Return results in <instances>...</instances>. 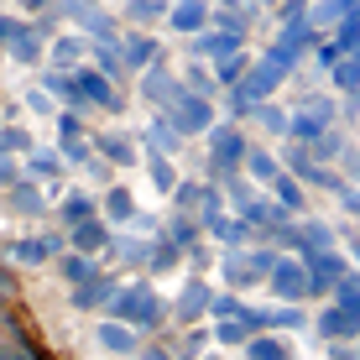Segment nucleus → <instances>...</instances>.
Instances as JSON below:
<instances>
[{"label":"nucleus","instance_id":"f257e3e1","mask_svg":"<svg viewBox=\"0 0 360 360\" xmlns=\"http://www.w3.org/2000/svg\"><path fill=\"white\" fill-rule=\"evenodd\" d=\"M110 308H115V319H120V324H131V329H152L157 319H162V303H157L152 282H131V288H115Z\"/></svg>","mask_w":360,"mask_h":360},{"label":"nucleus","instance_id":"f03ea898","mask_svg":"<svg viewBox=\"0 0 360 360\" xmlns=\"http://www.w3.org/2000/svg\"><path fill=\"white\" fill-rule=\"evenodd\" d=\"M245 146H251V141H245V131L235 126V120H230V126H209V178L219 183L225 172H240Z\"/></svg>","mask_w":360,"mask_h":360},{"label":"nucleus","instance_id":"7ed1b4c3","mask_svg":"<svg viewBox=\"0 0 360 360\" xmlns=\"http://www.w3.org/2000/svg\"><path fill=\"white\" fill-rule=\"evenodd\" d=\"M162 115L172 120V131H178L183 141H188V136H204L209 126H214V99H198V94L183 89V94L162 110Z\"/></svg>","mask_w":360,"mask_h":360},{"label":"nucleus","instance_id":"20e7f679","mask_svg":"<svg viewBox=\"0 0 360 360\" xmlns=\"http://www.w3.org/2000/svg\"><path fill=\"white\" fill-rule=\"evenodd\" d=\"M334 126V110L324 105V99H319V105H314V99H308V105L303 110H297V115H288V136H292V141H314V136H324Z\"/></svg>","mask_w":360,"mask_h":360},{"label":"nucleus","instance_id":"39448f33","mask_svg":"<svg viewBox=\"0 0 360 360\" xmlns=\"http://www.w3.org/2000/svg\"><path fill=\"white\" fill-rule=\"evenodd\" d=\"M110 225L99 214H89V219H79V225H68V251H84V256H99V251H110Z\"/></svg>","mask_w":360,"mask_h":360},{"label":"nucleus","instance_id":"423d86ee","mask_svg":"<svg viewBox=\"0 0 360 360\" xmlns=\"http://www.w3.org/2000/svg\"><path fill=\"white\" fill-rule=\"evenodd\" d=\"M115 47H120V58H126V68H152V63H162V47H157L152 32H126V37H115Z\"/></svg>","mask_w":360,"mask_h":360},{"label":"nucleus","instance_id":"0eeeda50","mask_svg":"<svg viewBox=\"0 0 360 360\" xmlns=\"http://www.w3.org/2000/svg\"><path fill=\"white\" fill-rule=\"evenodd\" d=\"M53 251H63V235H37V240H11L6 245L11 266H42Z\"/></svg>","mask_w":360,"mask_h":360},{"label":"nucleus","instance_id":"6e6552de","mask_svg":"<svg viewBox=\"0 0 360 360\" xmlns=\"http://www.w3.org/2000/svg\"><path fill=\"white\" fill-rule=\"evenodd\" d=\"M73 84H79L84 105H99V110H120V94L110 89V79H105L99 68H79V73H73Z\"/></svg>","mask_w":360,"mask_h":360},{"label":"nucleus","instance_id":"1a4fd4ad","mask_svg":"<svg viewBox=\"0 0 360 360\" xmlns=\"http://www.w3.org/2000/svg\"><path fill=\"white\" fill-rule=\"evenodd\" d=\"M266 282H271V297H282V303H297L303 297V266L297 262H271V271H266Z\"/></svg>","mask_w":360,"mask_h":360},{"label":"nucleus","instance_id":"9d476101","mask_svg":"<svg viewBox=\"0 0 360 360\" xmlns=\"http://www.w3.org/2000/svg\"><path fill=\"white\" fill-rule=\"evenodd\" d=\"M266 188H271V204H277L282 209V214H303V204H308V193H303V183H297L292 178V172H277V178H271L266 183Z\"/></svg>","mask_w":360,"mask_h":360},{"label":"nucleus","instance_id":"9b49d317","mask_svg":"<svg viewBox=\"0 0 360 360\" xmlns=\"http://www.w3.org/2000/svg\"><path fill=\"white\" fill-rule=\"evenodd\" d=\"M183 94V84L178 79H172V73L162 68V63H152V68H146V84H141V99H152V105H172V99H178Z\"/></svg>","mask_w":360,"mask_h":360},{"label":"nucleus","instance_id":"f8f14e48","mask_svg":"<svg viewBox=\"0 0 360 360\" xmlns=\"http://www.w3.org/2000/svg\"><path fill=\"white\" fill-rule=\"evenodd\" d=\"M94 157H99V162H115V167H131L136 162V141H131V136H115V131H105V136H94Z\"/></svg>","mask_w":360,"mask_h":360},{"label":"nucleus","instance_id":"ddd939ff","mask_svg":"<svg viewBox=\"0 0 360 360\" xmlns=\"http://www.w3.org/2000/svg\"><path fill=\"white\" fill-rule=\"evenodd\" d=\"M115 288H120L115 277H89V282H79V288L68 292V303L73 308H105L110 297H115Z\"/></svg>","mask_w":360,"mask_h":360},{"label":"nucleus","instance_id":"4468645a","mask_svg":"<svg viewBox=\"0 0 360 360\" xmlns=\"http://www.w3.org/2000/svg\"><path fill=\"white\" fill-rule=\"evenodd\" d=\"M178 32H204L209 27V0H178V6H167V16Z\"/></svg>","mask_w":360,"mask_h":360},{"label":"nucleus","instance_id":"2eb2a0df","mask_svg":"<svg viewBox=\"0 0 360 360\" xmlns=\"http://www.w3.org/2000/svg\"><path fill=\"white\" fill-rule=\"evenodd\" d=\"M94 340L105 345L110 355H136V329H131V324H120V319H105V324L94 329Z\"/></svg>","mask_w":360,"mask_h":360},{"label":"nucleus","instance_id":"dca6fc26","mask_svg":"<svg viewBox=\"0 0 360 360\" xmlns=\"http://www.w3.org/2000/svg\"><path fill=\"white\" fill-rule=\"evenodd\" d=\"M355 329H360V314H345V308H324V314H319V334H324V340H355Z\"/></svg>","mask_w":360,"mask_h":360},{"label":"nucleus","instance_id":"f3484780","mask_svg":"<svg viewBox=\"0 0 360 360\" xmlns=\"http://www.w3.org/2000/svg\"><path fill=\"white\" fill-rule=\"evenodd\" d=\"M204 230L214 235V240H225V245H245L256 235L245 219H230V214H204Z\"/></svg>","mask_w":360,"mask_h":360},{"label":"nucleus","instance_id":"a211bd4d","mask_svg":"<svg viewBox=\"0 0 360 360\" xmlns=\"http://www.w3.org/2000/svg\"><path fill=\"white\" fill-rule=\"evenodd\" d=\"M209 297H214V292H209L204 282L193 277L188 288L178 292V319H183V324H193V319H204V314H209Z\"/></svg>","mask_w":360,"mask_h":360},{"label":"nucleus","instance_id":"6ab92c4d","mask_svg":"<svg viewBox=\"0 0 360 360\" xmlns=\"http://www.w3.org/2000/svg\"><path fill=\"white\" fill-rule=\"evenodd\" d=\"M58 271H63V282H89V277H99V266H94V256H84V251H63V262H58Z\"/></svg>","mask_w":360,"mask_h":360},{"label":"nucleus","instance_id":"aec40b11","mask_svg":"<svg viewBox=\"0 0 360 360\" xmlns=\"http://www.w3.org/2000/svg\"><path fill=\"white\" fill-rule=\"evenodd\" d=\"M11 209H16V214H42L47 209V198H42V188H37V183H11Z\"/></svg>","mask_w":360,"mask_h":360},{"label":"nucleus","instance_id":"412c9836","mask_svg":"<svg viewBox=\"0 0 360 360\" xmlns=\"http://www.w3.org/2000/svg\"><path fill=\"white\" fill-rule=\"evenodd\" d=\"M240 167L251 172L256 183H271V178H277V172H282V162H277V157H271V152H262V146H245V162H240Z\"/></svg>","mask_w":360,"mask_h":360},{"label":"nucleus","instance_id":"4be33fe9","mask_svg":"<svg viewBox=\"0 0 360 360\" xmlns=\"http://www.w3.org/2000/svg\"><path fill=\"white\" fill-rule=\"evenodd\" d=\"M240 350H245V360H288V345L271 340V334H262V329H256L251 340L240 345Z\"/></svg>","mask_w":360,"mask_h":360},{"label":"nucleus","instance_id":"5701e85b","mask_svg":"<svg viewBox=\"0 0 360 360\" xmlns=\"http://www.w3.org/2000/svg\"><path fill=\"white\" fill-rule=\"evenodd\" d=\"M94 68L105 73V79H126V58H120V47L115 42H94Z\"/></svg>","mask_w":360,"mask_h":360},{"label":"nucleus","instance_id":"b1692460","mask_svg":"<svg viewBox=\"0 0 360 360\" xmlns=\"http://www.w3.org/2000/svg\"><path fill=\"white\" fill-rule=\"evenodd\" d=\"M245 120H256L266 136H288V110L266 105V99H262V105H251V115H245Z\"/></svg>","mask_w":360,"mask_h":360},{"label":"nucleus","instance_id":"393cba45","mask_svg":"<svg viewBox=\"0 0 360 360\" xmlns=\"http://www.w3.org/2000/svg\"><path fill=\"white\" fill-rule=\"evenodd\" d=\"M245 68H251V58L235 47V53L214 58V84H225V89H230V84H240V73H245Z\"/></svg>","mask_w":360,"mask_h":360},{"label":"nucleus","instance_id":"a878e982","mask_svg":"<svg viewBox=\"0 0 360 360\" xmlns=\"http://www.w3.org/2000/svg\"><path fill=\"white\" fill-rule=\"evenodd\" d=\"M329 79H334V89L340 94H355L360 89V58H340V63H329Z\"/></svg>","mask_w":360,"mask_h":360},{"label":"nucleus","instance_id":"bb28decb","mask_svg":"<svg viewBox=\"0 0 360 360\" xmlns=\"http://www.w3.org/2000/svg\"><path fill=\"white\" fill-rule=\"evenodd\" d=\"M146 141H152V152H162V157H167V152H178L183 136L172 131V120H167V115H157L152 126H146Z\"/></svg>","mask_w":360,"mask_h":360},{"label":"nucleus","instance_id":"cd10ccee","mask_svg":"<svg viewBox=\"0 0 360 360\" xmlns=\"http://www.w3.org/2000/svg\"><path fill=\"white\" fill-rule=\"evenodd\" d=\"M11 58H16V63H42V42H37V32H21L16 27V37H11Z\"/></svg>","mask_w":360,"mask_h":360},{"label":"nucleus","instance_id":"c85d7f7f","mask_svg":"<svg viewBox=\"0 0 360 360\" xmlns=\"http://www.w3.org/2000/svg\"><path fill=\"white\" fill-rule=\"evenodd\" d=\"M334 308H345V314H360V282L350 277V271H345V277H334Z\"/></svg>","mask_w":360,"mask_h":360},{"label":"nucleus","instance_id":"c756f323","mask_svg":"<svg viewBox=\"0 0 360 360\" xmlns=\"http://www.w3.org/2000/svg\"><path fill=\"white\" fill-rule=\"evenodd\" d=\"M251 324H245V319L240 314H225V324H219L214 334H209V340H219V345H245V340H251Z\"/></svg>","mask_w":360,"mask_h":360},{"label":"nucleus","instance_id":"7c9ffc66","mask_svg":"<svg viewBox=\"0 0 360 360\" xmlns=\"http://www.w3.org/2000/svg\"><path fill=\"white\" fill-rule=\"evenodd\" d=\"M355 47H360V16H345L340 27H334V53H340V58H350Z\"/></svg>","mask_w":360,"mask_h":360},{"label":"nucleus","instance_id":"2f4dec72","mask_svg":"<svg viewBox=\"0 0 360 360\" xmlns=\"http://www.w3.org/2000/svg\"><path fill=\"white\" fill-rule=\"evenodd\" d=\"M79 58H84V37L68 32V37H58V42H53V63L63 73H68V63H79Z\"/></svg>","mask_w":360,"mask_h":360},{"label":"nucleus","instance_id":"473e14b6","mask_svg":"<svg viewBox=\"0 0 360 360\" xmlns=\"http://www.w3.org/2000/svg\"><path fill=\"white\" fill-rule=\"evenodd\" d=\"M131 214H136V198H131L126 188H110V193H105V219H120V225H126Z\"/></svg>","mask_w":360,"mask_h":360},{"label":"nucleus","instance_id":"72a5a7b5","mask_svg":"<svg viewBox=\"0 0 360 360\" xmlns=\"http://www.w3.org/2000/svg\"><path fill=\"white\" fill-rule=\"evenodd\" d=\"M126 16H131V21H141V27H152V21H162V16H167V0H131Z\"/></svg>","mask_w":360,"mask_h":360},{"label":"nucleus","instance_id":"f704fd0d","mask_svg":"<svg viewBox=\"0 0 360 360\" xmlns=\"http://www.w3.org/2000/svg\"><path fill=\"white\" fill-rule=\"evenodd\" d=\"M58 214H63V225H79V219H89V214H94V198H89V193H68Z\"/></svg>","mask_w":360,"mask_h":360},{"label":"nucleus","instance_id":"c9c22d12","mask_svg":"<svg viewBox=\"0 0 360 360\" xmlns=\"http://www.w3.org/2000/svg\"><path fill=\"white\" fill-rule=\"evenodd\" d=\"M27 172H32V178H58V172H63V157H58V152H32Z\"/></svg>","mask_w":360,"mask_h":360},{"label":"nucleus","instance_id":"e433bc0d","mask_svg":"<svg viewBox=\"0 0 360 360\" xmlns=\"http://www.w3.org/2000/svg\"><path fill=\"white\" fill-rule=\"evenodd\" d=\"M167 240L178 245V251H188V245L198 240V225H193L188 214H178V219H172V230H167Z\"/></svg>","mask_w":360,"mask_h":360},{"label":"nucleus","instance_id":"4c0bfd02","mask_svg":"<svg viewBox=\"0 0 360 360\" xmlns=\"http://www.w3.org/2000/svg\"><path fill=\"white\" fill-rule=\"evenodd\" d=\"M58 157L73 162V167H89V162H94V146H89V141H63V146H58Z\"/></svg>","mask_w":360,"mask_h":360},{"label":"nucleus","instance_id":"58836bf2","mask_svg":"<svg viewBox=\"0 0 360 360\" xmlns=\"http://www.w3.org/2000/svg\"><path fill=\"white\" fill-rule=\"evenodd\" d=\"M167 266H178V245H172V240H157V245H152V262H146V271H167Z\"/></svg>","mask_w":360,"mask_h":360},{"label":"nucleus","instance_id":"ea45409f","mask_svg":"<svg viewBox=\"0 0 360 360\" xmlns=\"http://www.w3.org/2000/svg\"><path fill=\"white\" fill-rule=\"evenodd\" d=\"M0 152H11V157H16V152H32V136H27V126H6V131H0Z\"/></svg>","mask_w":360,"mask_h":360},{"label":"nucleus","instance_id":"a19ab883","mask_svg":"<svg viewBox=\"0 0 360 360\" xmlns=\"http://www.w3.org/2000/svg\"><path fill=\"white\" fill-rule=\"evenodd\" d=\"M152 183H157L162 193H172V183H178V172H172V162H167L162 152H152Z\"/></svg>","mask_w":360,"mask_h":360},{"label":"nucleus","instance_id":"79ce46f5","mask_svg":"<svg viewBox=\"0 0 360 360\" xmlns=\"http://www.w3.org/2000/svg\"><path fill=\"white\" fill-rule=\"evenodd\" d=\"M84 136V115L79 110H63V115H58V141H79Z\"/></svg>","mask_w":360,"mask_h":360},{"label":"nucleus","instance_id":"37998d69","mask_svg":"<svg viewBox=\"0 0 360 360\" xmlns=\"http://www.w3.org/2000/svg\"><path fill=\"white\" fill-rule=\"evenodd\" d=\"M172 204H178V214H188V209H198V183H172Z\"/></svg>","mask_w":360,"mask_h":360},{"label":"nucleus","instance_id":"c03bdc74","mask_svg":"<svg viewBox=\"0 0 360 360\" xmlns=\"http://www.w3.org/2000/svg\"><path fill=\"white\" fill-rule=\"evenodd\" d=\"M308 16V0H277V21L288 27V21H303Z\"/></svg>","mask_w":360,"mask_h":360},{"label":"nucleus","instance_id":"a18cd8bd","mask_svg":"<svg viewBox=\"0 0 360 360\" xmlns=\"http://www.w3.org/2000/svg\"><path fill=\"white\" fill-rule=\"evenodd\" d=\"M21 178V167H16V157L11 152H0V188H11V183Z\"/></svg>","mask_w":360,"mask_h":360},{"label":"nucleus","instance_id":"49530a36","mask_svg":"<svg viewBox=\"0 0 360 360\" xmlns=\"http://www.w3.org/2000/svg\"><path fill=\"white\" fill-rule=\"evenodd\" d=\"M204 345H209V329H193L188 340H183V355H198V350H204Z\"/></svg>","mask_w":360,"mask_h":360},{"label":"nucleus","instance_id":"de8ad7c7","mask_svg":"<svg viewBox=\"0 0 360 360\" xmlns=\"http://www.w3.org/2000/svg\"><path fill=\"white\" fill-rule=\"evenodd\" d=\"M16 288H21V282H16V271H11V266H0V297H11Z\"/></svg>","mask_w":360,"mask_h":360},{"label":"nucleus","instance_id":"09e8293b","mask_svg":"<svg viewBox=\"0 0 360 360\" xmlns=\"http://www.w3.org/2000/svg\"><path fill=\"white\" fill-rule=\"evenodd\" d=\"M136 355H141V360H172V355L162 350V345H146V350H141V345H136Z\"/></svg>","mask_w":360,"mask_h":360},{"label":"nucleus","instance_id":"8fccbe9b","mask_svg":"<svg viewBox=\"0 0 360 360\" xmlns=\"http://www.w3.org/2000/svg\"><path fill=\"white\" fill-rule=\"evenodd\" d=\"M27 105H32V110H53V99H47L42 89H32V94H27Z\"/></svg>","mask_w":360,"mask_h":360},{"label":"nucleus","instance_id":"3c124183","mask_svg":"<svg viewBox=\"0 0 360 360\" xmlns=\"http://www.w3.org/2000/svg\"><path fill=\"white\" fill-rule=\"evenodd\" d=\"M11 37H16V21H11V16H0V42H11Z\"/></svg>","mask_w":360,"mask_h":360},{"label":"nucleus","instance_id":"603ef678","mask_svg":"<svg viewBox=\"0 0 360 360\" xmlns=\"http://www.w3.org/2000/svg\"><path fill=\"white\" fill-rule=\"evenodd\" d=\"M329 360H355V350H350V340H340V350H334Z\"/></svg>","mask_w":360,"mask_h":360},{"label":"nucleus","instance_id":"864d4df0","mask_svg":"<svg viewBox=\"0 0 360 360\" xmlns=\"http://www.w3.org/2000/svg\"><path fill=\"white\" fill-rule=\"evenodd\" d=\"M16 6H21V11H42L47 0H16Z\"/></svg>","mask_w":360,"mask_h":360},{"label":"nucleus","instance_id":"5fc2aeb1","mask_svg":"<svg viewBox=\"0 0 360 360\" xmlns=\"http://www.w3.org/2000/svg\"><path fill=\"white\" fill-rule=\"evenodd\" d=\"M0 360H27V355H21V350H0Z\"/></svg>","mask_w":360,"mask_h":360},{"label":"nucleus","instance_id":"6e6d98bb","mask_svg":"<svg viewBox=\"0 0 360 360\" xmlns=\"http://www.w3.org/2000/svg\"><path fill=\"white\" fill-rule=\"evenodd\" d=\"M266 6H277V0H266Z\"/></svg>","mask_w":360,"mask_h":360}]
</instances>
